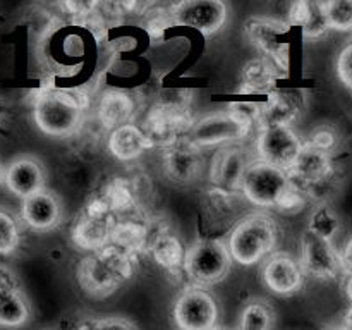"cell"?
<instances>
[{
    "label": "cell",
    "instance_id": "obj_1",
    "mask_svg": "<svg viewBox=\"0 0 352 330\" xmlns=\"http://www.w3.org/2000/svg\"><path fill=\"white\" fill-rule=\"evenodd\" d=\"M241 195L254 206L277 208L287 213L298 212L306 201V195L292 182L287 170L260 160H253L248 167Z\"/></svg>",
    "mask_w": 352,
    "mask_h": 330
},
{
    "label": "cell",
    "instance_id": "obj_2",
    "mask_svg": "<svg viewBox=\"0 0 352 330\" xmlns=\"http://www.w3.org/2000/svg\"><path fill=\"white\" fill-rule=\"evenodd\" d=\"M134 272V258L113 244L82 258L76 268L78 284L93 298L113 294Z\"/></svg>",
    "mask_w": 352,
    "mask_h": 330
},
{
    "label": "cell",
    "instance_id": "obj_3",
    "mask_svg": "<svg viewBox=\"0 0 352 330\" xmlns=\"http://www.w3.org/2000/svg\"><path fill=\"white\" fill-rule=\"evenodd\" d=\"M280 229L274 217L254 212L241 219L227 237V248L232 260L239 265H256L275 253Z\"/></svg>",
    "mask_w": 352,
    "mask_h": 330
},
{
    "label": "cell",
    "instance_id": "obj_4",
    "mask_svg": "<svg viewBox=\"0 0 352 330\" xmlns=\"http://www.w3.org/2000/svg\"><path fill=\"white\" fill-rule=\"evenodd\" d=\"M254 126V110H237V107L213 112L195 120L186 141L198 150L229 146L250 136Z\"/></svg>",
    "mask_w": 352,
    "mask_h": 330
},
{
    "label": "cell",
    "instance_id": "obj_5",
    "mask_svg": "<svg viewBox=\"0 0 352 330\" xmlns=\"http://www.w3.org/2000/svg\"><path fill=\"white\" fill-rule=\"evenodd\" d=\"M85 102L72 93L48 89L34 100L33 119L38 129L52 138H67L81 127Z\"/></svg>",
    "mask_w": 352,
    "mask_h": 330
},
{
    "label": "cell",
    "instance_id": "obj_6",
    "mask_svg": "<svg viewBox=\"0 0 352 330\" xmlns=\"http://www.w3.org/2000/svg\"><path fill=\"white\" fill-rule=\"evenodd\" d=\"M232 256L226 243L217 239H199L186 251L184 270L192 285L212 287L229 275Z\"/></svg>",
    "mask_w": 352,
    "mask_h": 330
},
{
    "label": "cell",
    "instance_id": "obj_7",
    "mask_svg": "<svg viewBox=\"0 0 352 330\" xmlns=\"http://www.w3.org/2000/svg\"><path fill=\"white\" fill-rule=\"evenodd\" d=\"M291 31L292 26L287 21L274 17H251L244 23V33L251 45L280 72H287L291 67Z\"/></svg>",
    "mask_w": 352,
    "mask_h": 330
},
{
    "label": "cell",
    "instance_id": "obj_8",
    "mask_svg": "<svg viewBox=\"0 0 352 330\" xmlns=\"http://www.w3.org/2000/svg\"><path fill=\"white\" fill-rule=\"evenodd\" d=\"M117 217L102 195L93 198L72 227L71 239L79 250L100 251L112 243Z\"/></svg>",
    "mask_w": 352,
    "mask_h": 330
},
{
    "label": "cell",
    "instance_id": "obj_9",
    "mask_svg": "<svg viewBox=\"0 0 352 330\" xmlns=\"http://www.w3.org/2000/svg\"><path fill=\"white\" fill-rule=\"evenodd\" d=\"M192 124L195 120L189 116V110L181 103H160L150 110L143 129L151 144L165 151L184 141Z\"/></svg>",
    "mask_w": 352,
    "mask_h": 330
},
{
    "label": "cell",
    "instance_id": "obj_10",
    "mask_svg": "<svg viewBox=\"0 0 352 330\" xmlns=\"http://www.w3.org/2000/svg\"><path fill=\"white\" fill-rule=\"evenodd\" d=\"M174 322L179 330H213L219 322V305L205 287L189 285L177 296Z\"/></svg>",
    "mask_w": 352,
    "mask_h": 330
},
{
    "label": "cell",
    "instance_id": "obj_11",
    "mask_svg": "<svg viewBox=\"0 0 352 330\" xmlns=\"http://www.w3.org/2000/svg\"><path fill=\"white\" fill-rule=\"evenodd\" d=\"M170 26H184L212 36L227 21V6L220 0H184L167 9Z\"/></svg>",
    "mask_w": 352,
    "mask_h": 330
},
{
    "label": "cell",
    "instance_id": "obj_12",
    "mask_svg": "<svg viewBox=\"0 0 352 330\" xmlns=\"http://www.w3.org/2000/svg\"><path fill=\"white\" fill-rule=\"evenodd\" d=\"M302 146H305V141L291 126L261 127L258 131L256 143H254L256 160L284 168V170L291 168L298 155L301 153Z\"/></svg>",
    "mask_w": 352,
    "mask_h": 330
},
{
    "label": "cell",
    "instance_id": "obj_13",
    "mask_svg": "<svg viewBox=\"0 0 352 330\" xmlns=\"http://www.w3.org/2000/svg\"><path fill=\"white\" fill-rule=\"evenodd\" d=\"M287 172L292 182L308 196L325 188L332 181L336 168H333L332 155L305 143L301 153L298 155Z\"/></svg>",
    "mask_w": 352,
    "mask_h": 330
},
{
    "label": "cell",
    "instance_id": "obj_14",
    "mask_svg": "<svg viewBox=\"0 0 352 330\" xmlns=\"http://www.w3.org/2000/svg\"><path fill=\"white\" fill-rule=\"evenodd\" d=\"M253 160L248 158L246 151L236 146H226L217 151L210 165L212 192L237 196L241 192L244 174Z\"/></svg>",
    "mask_w": 352,
    "mask_h": 330
},
{
    "label": "cell",
    "instance_id": "obj_15",
    "mask_svg": "<svg viewBox=\"0 0 352 330\" xmlns=\"http://www.w3.org/2000/svg\"><path fill=\"white\" fill-rule=\"evenodd\" d=\"M301 267L306 275L322 280L336 278L342 272L340 253L333 248L330 241L316 237L309 230H306L301 237Z\"/></svg>",
    "mask_w": 352,
    "mask_h": 330
},
{
    "label": "cell",
    "instance_id": "obj_16",
    "mask_svg": "<svg viewBox=\"0 0 352 330\" xmlns=\"http://www.w3.org/2000/svg\"><path fill=\"white\" fill-rule=\"evenodd\" d=\"M305 278L301 261L287 253H274L261 267V282L268 291L278 296L299 292L305 285Z\"/></svg>",
    "mask_w": 352,
    "mask_h": 330
},
{
    "label": "cell",
    "instance_id": "obj_17",
    "mask_svg": "<svg viewBox=\"0 0 352 330\" xmlns=\"http://www.w3.org/2000/svg\"><path fill=\"white\" fill-rule=\"evenodd\" d=\"M3 184L21 199H26L47 189V170L43 162L33 155H21L6 165Z\"/></svg>",
    "mask_w": 352,
    "mask_h": 330
},
{
    "label": "cell",
    "instance_id": "obj_18",
    "mask_svg": "<svg viewBox=\"0 0 352 330\" xmlns=\"http://www.w3.org/2000/svg\"><path fill=\"white\" fill-rule=\"evenodd\" d=\"M305 98L299 91H272L265 102L254 107V126H291L299 119Z\"/></svg>",
    "mask_w": 352,
    "mask_h": 330
},
{
    "label": "cell",
    "instance_id": "obj_19",
    "mask_svg": "<svg viewBox=\"0 0 352 330\" xmlns=\"http://www.w3.org/2000/svg\"><path fill=\"white\" fill-rule=\"evenodd\" d=\"M21 219L34 232H50L57 229L64 219L60 198L50 189L36 192L21 203Z\"/></svg>",
    "mask_w": 352,
    "mask_h": 330
},
{
    "label": "cell",
    "instance_id": "obj_20",
    "mask_svg": "<svg viewBox=\"0 0 352 330\" xmlns=\"http://www.w3.org/2000/svg\"><path fill=\"white\" fill-rule=\"evenodd\" d=\"M205 170L203 151L192 146L189 141H181L164 153V172L177 184H191L201 177Z\"/></svg>",
    "mask_w": 352,
    "mask_h": 330
},
{
    "label": "cell",
    "instance_id": "obj_21",
    "mask_svg": "<svg viewBox=\"0 0 352 330\" xmlns=\"http://www.w3.org/2000/svg\"><path fill=\"white\" fill-rule=\"evenodd\" d=\"M136 116V100L122 89H109L96 105V117L105 129L116 131L126 124H133Z\"/></svg>",
    "mask_w": 352,
    "mask_h": 330
},
{
    "label": "cell",
    "instance_id": "obj_22",
    "mask_svg": "<svg viewBox=\"0 0 352 330\" xmlns=\"http://www.w3.org/2000/svg\"><path fill=\"white\" fill-rule=\"evenodd\" d=\"M107 146L112 157L120 162H133L153 148L150 138L143 127L136 124H126L116 131H110Z\"/></svg>",
    "mask_w": 352,
    "mask_h": 330
},
{
    "label": "cell",
    "instance_id": "obj_23",
    "mask_svg": "<svg viewBox=\"0 0 352 330\" xmlns=\"http://www.w3.org/2000/svg\"><path fill=\"white\" fill-rule=\"evenodd\" d=\"M287 23L292 28H299L302 36L308 38V40H318L330 31L322 2L298 0V2L291 3Z\"/></svg>",
    "mask_w": 352,
    "mask_h": 330
},
{
    "label": "cell",
    "instance_id": "obj_24",
    "mask_svg": "<svg viewBox=\"0 0 352 330\" xmlns=\"http://www.w3.org/2000/svg\"><path fill=\"white\" fill-rule=\"evenodd\" d=\"M280 78V71L268 58L258 57L246 62L241 71L239 93L243 95H270L275 82Z\"/></svg>",
    "mask_w": 352,
    "mask_h": 330
},
{
    "label": "cell",
    "instance_id": "obj_25",
    "mask_svg": "<svg viewBox=\"0 0 352 330\" xmlns=\"http://www.w3.org/2000/svg\"><path fill=\"white\" fill-rule=\"evenodd\" d=\"M184 244L175 234L162 230L153 239L150 241V253L151 258L158 267L165 268L168 272H175L179 268H184L186 260Z\"/></svg>",
    "mask_w": 352,
    "mask_h": 330
},
{
    "label": "cell",
    "instance_id": "obj_26",
    "mask_svg": "<svg viewBox=\"0 0 352 330\" xmlns=\"http://www.w3.org/2000/svg\"><path fill=\"white\" fill-rule=\"evenodd\" d=\"M148 227L138 220H119L113 229L112 243L120 251L129 256L136 258V254L148 244Z\"/></svg>",
    "mask_w": 352,
    "mask_h": 330
},
{
    "label": "cell",
    "instance_id": "obj_27",
    "mask_svg": "<svg viewBox=\"0 0 352 330\" xmlns=\"http://www.w3.org/2000/svg\"><path fill=\"white\" fill-rule=\"evenodd\" d=\"M31 318V306L23 291L0 294V327L19 329Z\"/></svg>",
    "mask_w": 352,
    "mask_h": 330
},
{
    "label": "cell",
    "instance_id": "obj_28",
    "mask_svg": "<svg viewBox=\"0 0 352 330\" xmlns=\"http://www.w3.org/2000/svg\"><path fill=\"white\" fill-rule=\"evenodd\" d=\"M57 330H138L136 325L122 316L103 318H69L60 320Z\"/></svg>",
    "mask_w": 352,
    "mask_h": 330
},
{
    "label": "cell",
    "instance_id": "obj_29",
    "mask_svg": "<svg viewBox=\"0 0 352 330\" xmlns=\"http://www.w3.org/2000/svg\"><path fill=\"white\" fill-rule=\"evenodd\" d=\"M274 309L263 299H253L244 306L237 330H272Z\"/></svg>",
    "mask_w": 352,
    "mask_h": 330
},
{
    "label": "cell",
    "instance_id": "obj_30",
    "mask_svg": "<svg viewBox=\"0 0 352 330\" xmlns=\"http://www.w3.org/2000/svg\"><path fill=\"white\" fill-rule=\"evenodd\" d=\"M306 230L315 234L316 237H322V239L332 243L333 237L340 230V219L329 205H320L309 215L308 229Z\"/></svg>",
    "mask_w": 352,
    "mask_h": 330
},
{
    "label": "cell",
    "instance_id": "obj_31",
    "mask_svg": "<svg viewBox=\"0 0 352 330\" xmlns=\"http://www.w3.org/2000/svg\"><path fill=\"white\" fill-rule=\"evenodd\" d=\"M103 198L107 199V203L110 205L112 212H129L136 205V191H134L133 186L126 181V179H113L107 189L103 191Z\"/></svg>",
    "mask_w": 352,
    "mask_h": 330
},
{
    "label": "cell",
    "instance_id": "obj_32",
    "mask_svg": "<svg viewBox=\"0 0 352 330\" xmlns=\"http://www.w3.org/2000/svg\"><path fill=\"white\" fill-rule=\"evenodd\" d=\"M21 243V223L10 210L0 206V254H9Z\"/></svg>",
    "mask_w": 352,
    "mask_h": 330
},
{
    "label": "cell",
    "instance_id": "obj_33",
    "mask_svg": "<svg viewBox=\"0 0 352 330\" xmlns=\"http://www.w3.org/2000/svg\"><path fill=\"white\" fill-rule=\"evenodd\" d=\"M330 30L352 31V0H329L322 2Z\"/></svg>",
    "mask_w": 352,
    "mask_h": 330
},
{
    "label": "cell",
    "instance_id": "obj_34",
    "mask_svg": "<svg viewBox=\"0 0 352 330\" xmlns=\"http://www.w3.org/2000/svg\"><path fill=\"white\" fill-rule=\"evenodd\" d=\"M305 143L316 148V150H322L325 153L332 155L337 150V146H339V134H337L333 127L320 126L315 131H311L308 141H305Z\"/></svg>",
    "mask_w": 352,
    "mask_h": 330
},
{
    "label": "cell",
    "instance_id": "obj_35",
    "mask_svg": "<svg viewBox=\"0 0 352 330\" xmlns=\"http://www.w3.org/2000/svg\"><path fill=\"white\" fill-rule=\"evenodd\" d=\"M336 69L337 76H339V79L342 81V85L352 91V41L339 52Z\"/></svg>",
    "mask_w": 352,
    "mask_h": 330
},
{
    "label": "cell",
    "instance_id": "obj_36",
    "mask_svg": "<svg viewBox=\"0 0 352 330\" xmlns=\"http://www.w3.org/2000/svg\"><path fill=\"white\" fill-rule=\"evenodd\" d=\"M21 291V282L17 275L6 265H0V294Z\"/></svg>",
    "mask_w": 352,
    "mask_h": 330
},
{
    "label": "cell",
    "instance_id": "obj_37",
    "mask_svg": "<svg viewBox=\"0 0 352 330\" xmlns=\"http://www.w3.org/2000/svg\"><path fill=\"white\" fill-rule=\"evenodd\" d=\"M340 263H342V274L352 275V237L347 241L340 253Z\"/></svg>",
    "mask_w": 352,
    "mask_h": 330
},
{
    "label": "cell",
    "instance_id": "obj_38",
    "mask_svg": "<svg viewBox=\"0 0 352 330\" xmlns=\"http://www.w3.org/2000/svg\"><path fill=\"white\" fill-rule=\"evenodd\" d=\"M344 289H346L347 298L352 301V275H346V278H344Z\"/></svg>",
    "mask_w": 352,
    "mask_h": 330
},
{
    "label": "cell",
    "instance_id": "obj_39",
    "mask_svg": "<svg viewBox=\"0 0 352 330\" xmlns=\"http://www.w3.org/2000/svg\"><path fill=\"white\" fill-rule=\"evenodd\" d=\"M344 325L346 327H349V329L352 330V306L349 309H347V313H346V318H344Z\"/></svg>",
    "mask_w": 352,
    "mask_h": 330
},
{
    "label": "cell",
    "instance_id": "obj_40",
    "mask_svg": "<svg viewBox=\"0 0 352 330\" xmlns=\"http://www.w3.org/2000/svg\"><path fill=\"white\" fill-rule=\"evenodd\" d=\"M322 330H351L349 327H346L342 323V325H329V327H323Z\"/></svg>",
    "mask_w": 352,
    "mask_h": 330
},
{
    "label": "cell",
    "instance_id": "obj_41",
    "mask_svg": "<svg viewBox=\"0 0 352 330\" xmlns=\"http://www.w3.org/2000/svg\"><path fill=\"white\" fill-rule=\"evenodd\" d=\"M3 177H6V167H3L2 162H0V186L3 184Z\"/></svg>",
    "mask_w": 352,
    "mask_h": 330
},
{
    "label": "cell",
    "instance_id": "obj_42",
    "mask_svg": "<svg viewBox=\"0 0 352 330\" xmlns=\"http://www.w3.org/2000/svg\"><path fill=\"white\" fill-rule=\"evenodd\" d=\"M3 112H6V105H3V102L0 100V117H2Z\"/></svg>",
    "mask_w": 352,
    "mask_h": 330
},
{
    "label": "cell",
    "instance_id": "obj_43",
    "mask_svg": "<svg viewBox=\"0 0 352 330\" xmlns=\"http://www.w3.org/2000/svg\"><path fill=\"white\" fill-rule=\"evenodd\" d=\"M213 330H229V329H220V327H215V329Z\"/></svg>",
    "mask_w": 352,
    "mask_h": 330
},
{
    "label": "cell",
    "instance_id": "obj_44",
    "mask_svg": "<svg viewBox=\"0 0 352 330\" xmlns=\"http://www.w3.org/2000/svg\"><path fill=\"white\" fill-rule=\"evenodd\" d=\"M41 330H54V329H41Z\"/></svg>",
    "mask_w": 352,
    "mask_h": 330
}]
</instances>
